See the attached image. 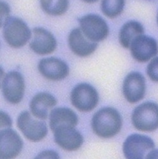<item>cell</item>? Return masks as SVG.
Listing matches in <instances>:
<instances>
[{
    "instance_id": "cell-25",
    "label": "cell",
    "mask_w": 158,
    "mask_h": 159,
    "mask_svg": "<svg viewBox=\"0 0 158 159\" xmlns=\"http://www.w3.org/2000/svg\"><path fill=\"white\" fill-rule=\"evenodd\" d=\"M146 158H158V150H151L146 156Z\"/></svg>"
},
{
    "instance_id": "cell-24",
    "label": "cell",
    "mask_w": 158,
    "mask_h": 159,
    "mask_svg": "<svg viewBox=\"0 0 158 159\" xmlns=\"http://www.w3.org/2000/svg\"><path fill=\"white\" fill-rule=\"evenodd\" d=\"M36 158H59V156L55 152L46 151L40 153Z\"/></svg>"
},
{
    "instance_id": "cell-11",
    "label": "cell",
    "mask_w": 158,
    "mask_h": 159,
    "mask_svg": "<svg viewBox=\"0 0 158 159\" xmlns=\"http://www.w3.org/2000/svg\"><path fill=\"white\" fill-rule=\"evenodd\" d=\"M38 70L45 78L55 81L62 80L69 74L67 63L55 57L42 59L39 63Z\"/></svg>"
},
{
    "instance_id": "cell-23",
    "label": "cell",
    "mask_w": 158,
    "mask_h": 159,
    "mask_svg": "<svg viewBox=\"0 0 158 159\" xmlns=\"http://www.w3.org/2000/svg\"><path fill=\"white\" fill-rule=\"evenodd\" d=\"M11 124L12 122L10 117L3 112H1V128H3V127L10 128L11 126Z\"/></svg>"
},
{
    "instance_id": "cell-8",
    "label": "cell",
    "mask_w": 158,
    "mask_h": 159,
    "mask_svg": "<svg viewBox=\"0 0 158 159\" xmlns=\"http://www.w3.org/2000/svg\"><path fill=\"white\" fill-rule=\"evenodd\" d=\"M24 91V80L19 72L11 71L5 75L2 82V91L8 102L12 104L19 103L22 100Z\"/></svg>"
},
{
    "instance_id": "cell-19",
    "label": "cell",
    "mask_w": 158,
    "mask_h": 159,
    "mask_svg": "<svg viewBox=\"0 0 158 159\" xmlns=\"http://www.w3.org/2000/svg\"><path fill=\"white\" fill-rule=\"evenodd\" d=\"M68 0H41V6L47 14L59 16L64 14L68 10Z\"/></svg>"
},
{
    "instance_id": "cell-2",
    "label": "cell",
    "mask_w": 158,
    "mask_h": 159,
    "mask_svg": "<svg viewBox=\"0 0 158 159\" xmlns=\"http://www.w3.org/2000/svg\"><path fill=\"white\" fill-rule=\"evenodd\" d=\"M132 121L138 131H155L158 128V105L149 102L138 105L133 112Z\"/></svg>"
},
{
    "instance_id": "cell-9",
    "label": "cell",
    "mask_w": 158,
    "mask_h": 159,
    "mask_svg": "<svg viewBox=\"0 0 158 159\" xmlns=\"http://www.w3.org/2000/svg\"><path fill=\"white\" fill-rule=\"evenodd\" d=\"M130 48L132 57L140 63L148 61L158 53L156 41L150 36L143 34L138 36L133 40Z\"/></svg>"
},
{
    "instance_id": "cell-20",
    "label": "cell",
    "mask_w": 158,
    "mask_h": 159,
    "mask_svg": "<svg viewBox=\"0 0 158 159\" xmlns=\"http://www.w3.org/2000/svg\"><path fill=\"white\" fill-rule=\"evenodd\" d=\"M125 0H102L101 8L103 14L110 19L117 17L123 11Z\"/></svg>"
},
{
    "instance_id": "cell-7",
    "label": "cell",
    "mask_w": 158,
    "mask_h": 159,
    "mask_svg": "<svg viewBox=\"0 0 158 159\" xmlns=\"http://www.w3.org/2000/svg\"><path fill=\"white\" fill-rule=\"evenodd\" d=\"M17 126L25 137L33 142L42 140L47 134L46 123L34 119L26 111L22 112L19 116Z\"/></svg>"
},
{
    "instance_id": "cell-5",
    "label": "cell",
    "mask_w": 158,
    "mask_h": 159,
    "mask_svg": "<svg viewBox=\"0 0 158 159\" xmlns=\"http://www.w3.org/2000/svg\"><path fill=\"white\" fill-rule=\"evenodd\" d=\"M153 140L148 136L141 134H132L125 141L123 151L126 158L141 159L154 148Z\"/></svg>"
},
{
    "instance_id": "cell-27",
    "label": "cell",
    "mask_w": 158,
    "mask_h": 159,
    "mask_svg": "<svg viewBox=\"0 0 158 159\" xmlns=\"http://www.w3.org/2000/svg\"><path fill=\"white\" fill-rule=\"evenodd\" d=\"M157 24H158V13H157Z\"/></svg>"
},
{
    "instance_id": "cell-13",
    "label": "cell",
    "mask_w": 158,
    "mask_h": 159,
    "mask_svg": "<svg viewBox=\"0 0 158 159\" xmlns=\"http://www.w3.org/2000/svg\"><path fill=\"white\" fill-rule=\"evenodd\" d=\"M33 39L30 43V48L34 53L41 55H49L56 48V41L53 35L41 27L33 29Z\"/></svg>"
},
{
    "instance_id": "cell-12",
    "label": "cell",
    "mask_w": 158,
    "mask_h": 159,
    "mask_svg": "<svg viewBox=\"0 0 158 159\" xmlns=\"http://www.w3.org/2000/svg\"><path fill=\"white\" fill-rule=\"evenodd\" d=\"M0 157L2 159L13 158L21 152L23 141L20 136L11 129H6L0 134Z\"/></svg>"
},
{
    "instance_id": "cell-22",
    "label": "cell",
    "mask_w": 158,
    "mask_h": 159,
    "mask_svg": "<svg viewBox=\"0 0 158 159\" xmlns=\"http://www.w3.org/2000/svg\"><path fill=\"white\" fill-rule=\"evenodd\" d=\"M10 9L7 4L1 2V25H3L5 22L9 19Z\"/></svg>"
},
{
    "instance_id": "cell-15",
    "label": "cell",
    "mask_w": 158,
    "mask_h": 159,
    "mask_svg": "<svg viewBox=\"0 0 158 159\" xmlns=\"http://www.w3.org/2000/svg\"><path fill=\"white\" fill-rule=\"evenodd\" d=\"M55 140L61 148L67 151H75L83 143V137L75 128L63 127L54 132Z\"/></svg>"
},
{
    "instance_id": "cell-18",
    "label": "cell",
    "mask_w": 158,
    "mask_h": 159,
    "mask_svg": "<svg viewBox=\"0 0 158 159\" xmlns=\"http://www.w3.org/2000/svg\"><path fill=\"white\" fill-rule=\"evenodd\" d=\"M144 27L137 21L131 20L125 23L119 33V41L125 48H130L133 40L139 35L144 34Z\"/></svg>"
},
{
    "instance_id": "cell-1",
    "label": "cell",
    "mask_w": 158,
    "mask_h": 159,
    "mask_svg": "<svg viewBox=\"0 0 158 159\" xmlns=\"http://www.w3.org/2000/svg\"><path fill=\"white\" fill-rule=\"evenodd\" d=\"M91 125L94 133L97 136L103 138H110L120 132L122 119L116 110L106 107L94 115Z\"/></svg>"
},
{
    "instance_id": "cell-17",
    "label": "cell",
    "mask_w": 158,
    "mask_h": 159,
    "mask_svg": "<svg viewBox=\"0 0 158 159\" xmlns=\"http://www.w3.org/2000/svg\"><path fill=\"white\" fill-rule=\"evenodd\" d=\"M50 128L54 133L63 127H75L78 124V117L70 108L58 107L51 110L50 115Z\"/></svg>"
},
{
    "instance_id": "cell-16",
    "label": "cell",
    "mask_w": 158,
    "mask_h": 159,
    "mask_svg": "<svg viewBox=\"0 0 158 159\" xmlns=\"http://www.w3.org/2000/svg\"><path fill=\"white\" fill-rule=\"evenodd\" d=\"M57 104L56 99L50 93H39L32 99L30 108L33 115L39 119L45 120L48 117L51 110Z\"/></svg>"
},
{
    "instance_id": "cell-21",
    "label": "cell",
    "mask_w": 158,
    "mask_h": 159,
    "mask_svg": "<svg viewBox=\"0 0 158 159\" xmlns=\"http://www.w3.org/2000/svg\"><path fill=\"white\" fill-rule=\"evenodd\" d=\"M147 74L152 81L158 83V57L154 58L149 63Z\"/></svg>"
},
{
    "instance_id": "cell-4",
    "label": "cell",
    "mask_w": 158,
    "mask_h": 159,
    "mask_svg": "<svg viewBox=\"0 0 158 159\" xmlns=\"http://www.w3.org/2000/svg\"><path fill=\"white\" fill-rule=\"evenodd\" d=\"M70 99L72 105L79 111L88 112L96 108L99 102L98 91L92 86L81 83L72 91Z\"/></svg>"
},
{
    "instance_id": "cell-3",
    "label": "cell",
    "mask_w": 158,
    "mask_h": 159,
    "mask_svg": "<svg viewBox=\"0 0 158 159\" xmlns=\"http://www.w3.org/2000/svg\"><path fill=\"white\" fill-rule=\"evenodd\" d=\"M3 26L5 41L15 48H19L25 45L31 37L30 29L19 18H9Z\"/></svg>"
},
{
    "instance_id": "cell-14",
    "label": "cell",
    "mask_w": 158,
    "mask_h": 159,
    "mask_svg": "<svg viewBox=\"0 0 158 159\" xmlns=\"http://www.w3.org/2000/svg\"><path fill=\"white\" fill-rule=\"evenodd\" d=\"M68 44L72 52L81 57L90 55L98 47L97 43L89 40L79 28L75 29L70 32L68 36Z\"/></svg>"
},
{
    "instance_id": "cell-10",
    "label": "cell",
    "mask_w": 158,
    "mask_h": 159,
    "mask_svg": "<svg viewBox=\"0 0 158 159\" xmlns=\"http://www.w3.org/2000/svg\"><path fill=\"white\" fill-rule=\"evenodd\" d=\"M146 92V81L140 73L132 72L126 75L123 93L125 98L130 103H135L144 98Z\"/></svg>"
},
{
    "instance_id": "cell-6",
    "label": "cell",
    "mask_w": 158,
    "mask_h": 159,
    "mask_svg": "<svg viewBox=\"0 0 158 159\" xmlns=\"http://www.w3.org/2000/svg\"><path fill=\"white\" fill-rule=\"evenodd\" d=\"M81 29L91 41L97 43L104 40L109 34V27L100 16L89 14L80 19Z\"/></svg>"
},
{
    "instance_id": "cell-26",
    "label": "cell",
    "mask_w": 158,
    "mask_h": 159,
    "mask_svg": "<svg viewBox=\"0 0 158 159\" xmlns=\"http://www.w3.org/2000/svg\"><path fill=\"white\" fill-rule=\"evenodd\" d=\"M82 1L88 3H93L96 2L97 1H98V0H82Z\"/></svg>"
}]
</instances>
